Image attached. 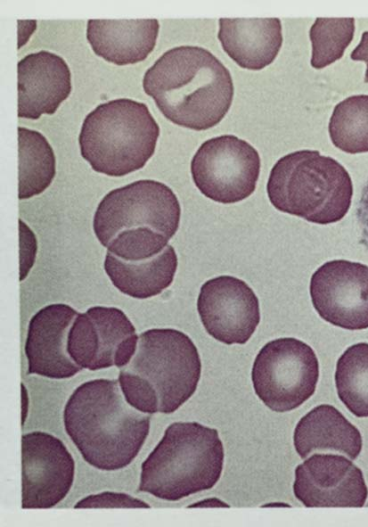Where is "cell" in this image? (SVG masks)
Listing matches in <instances>:
<instances>
[{
	"label": "cell",
	"instance_id": "6da1fadb",
	"mask_svg": "<svg viewBox=\"0 0 368 527\" xmlns=\"http://www.w3.org/2000/svg\"><path fill=\"white\" fill-rule=\"evenodd\" d=\"M143 87L168 120L193 130L218 124L234 92L227 68L209 50L196 45L165 52L145 71Z\"/></svg>",
	"mask_w": 368,
	"mask_h": 527
},
{
	"label": "cell",
	"instance_id": "7a4b0ae2",
	"mask_svg": "<svg viewBox=\"0 0 368 527\" xmlns=\"http://www.w3.org/2000/svg\"><path fill=\"white\" fill-rule=\"evenodd\" d=\"M119 381L95 379L80 384L63 411V423L83 458L94 467L116 471L128 465L148 436L151 414L132 407Z\"/></svg>",
	"mask_w": 368,
	"mask_h": 527
},
{
	"label": "cell",
	"instance_id": "3957f363",
	"mask_svg": "<svg viewBox=\"0 0 368 527\" xmlns=\"http://www.w3.org/2000/svg\"><path fill=\"white\" fill-rule=\"evenodd\" d=\"M201 373L198 350L188 335L172 328L147 330L138 337L119 383L126 400L147 414H172L195 392Z\"/></svg>",
	"mask_w": 368,
	"mask_h": 527
},
{
	"label": "cell",
	"instance_id": "277c9868",
	"mask_svg": "<svg viewBox=\"0 0 368 527\" xmlns=\"http://www.w3.org/2000/svg\"><path fill=\"white\" fill-rule=\"evenodd\" d=\"M223 464L224 447L216 429L176 422L143 462L137 490L176 501L214 487Z\"/></svg>",
	"mask_w": 368,
	"mask_h": 527
},
{
	"label": "cell",
	"instance_id": "5b68a950",
	"mask_svg": "<svg viewBox=\"0 0 368 527\" xmlns=\"http://www.w3.org/2000/svg\"><path fill=\"white\" fill-rule=\"evenodd\" d=\"M266 192L278 210L326 225L339 221L348 213L353 184L335 159L315 150H299L275 162Z\"/></svg>",
	"mask_w": 368,
	"mask_h": 527
},
{
	"label": "cell",
	"instance_id": "8992f818",
	"mask_svg": "<svg viewBox=\"0 0 368 527\" xmlns=\"http://www.w3.org/2000/svg\"><path fill=\"white\" fill-rule=\"evenodd\" d=\"M159 136V127L147 105L121 98L101 103L86 115L78 144L94 171L122 177L146 164Z\"/></svg>",
	"mask_w": 368,
	"mask_h": 527
},
{
	"label": "cell",
	"instance_id": "52a82bcc",
	"mask_svg": "<svg viewBox=\"0 0 368 527\" xmlns=\"http://www.w3.org/2000/svg\"><path fill=\"white\" fill-rule=\"evenodd\" d=\"M181 208L174 192L165 184L137 180L109 192L94 216V231L106 247L118 235L152 230L168 239L176 234Z\"/></svg>",
	"mask_w": 368,
	"mask_h": 527
},
{
	"label": "cell",
	"instance_id": "ba28073f",
	"mask_svg": "<svg viewBox=\"0 0 368 527\" xmlns=\"http://www.w3.org/2000/svg\"><path fill=\"white\" fill-rule=\"evenodd\" d=\"M319 363L314 350L292 337L266 343L258 353L251 370L254 391L271 410H293L315 391Z\"/></svg>",
	"mask_w": 368,
	"mask_h": 527
},
{
	"label": "cell",
	"instance_id": "9c48e42d",
	"mask_svg": "<svg viewBox=\"0 0 368 527\" xmlns=\"http://www.w3.org/2000/svg\"><path fill=\"white\" fill-rule=\"evenodd\" d=\"M260 171L258 151L233 135L206 140L191 161L195 185L206 197L221 203H234L256 189Z\"/></svg>",
	"mask_w": 368,
	"mask_h": 527
},
{
	"label": "cell",
	"instance_id": "30bf717a",
	"mask_svg": "<svg viewBox=\"0 0 368 527\" xmlns=\"http://www.w3.org/2000/svg\"><path fill=\"white\" fill-rule=\"evenodd\" d=\"M135 328L117 309L95 306L75 318L68 335L72 360L91 371L127 365L137 347Z\"/></svg>",
	"mask_w": 368,
	"mask_h": 527
},
{
	"label": "cell",
	"instance_id": "8fae6325",
	"mask_svg": "<svg viewBox=\"0 0 368 527\" xmlns=\"http://www.w3.org/2000/svg\"><path fill=\"white\" fill-rule=\"evenodd\" d=\"M75 462L63 442L44 432L21 437V507L51 508L73 484Z\"/></svg>",
	"mask_w": 368,
	"mask_h": 527
},
{
	"label": "cell",
	"instance_id": "7c38bea8",
	"mask_svg": "<svg viewBox=\"0 0 368 527\" xmlns=\"http://www.w3.org/2000/svg\"><path fill=\"white\" fill-rule=\"evenodd\" d=\"M314 308L326 322L348 330L368 328V266L327 261L310 280Z\"/></svg>",
	"mask_w": 368,
	"mask_h": 527
},
{
	"label": "cell",
	"instance_id": "4fadbf2b",
	"mask_svg": "<svg viewBox=\"0 0 368 527\" xmlns=\"http://www.w3.org/2000/svg\"><path fill=\"white\" fill-rule=\"evenodd\" d=\"M197 309L207 333L225 344H244L260 321L258 299L242 280L220 276L204 283Z\"/></svg>",
	"mask_w": 368,
	"mask_h": 527
},
{
	"label": "cell",
	"instance_id": "5bb4252c",
	"mask_svg": "<svg viewBox=\"0 0 368 527\" xmlns=\"http://www.w3.org/2000/svg\"><path fill=\"white\" fill-rule=\"evenodd\" d=\"M293 492L307 507H362L368 496L362 470L334 454H315L298 465Z\"/></svg>",
	"mask_w": 368,
	"mask_h": 527
},
{
	"label": "cell",
	"instance_id": "9a60e30c",
	"mask_svg": "<svg viewBox=\"0 0 368 527\" xmlns=\"http://www.w3.org/2000/svg\"><path fill=\"white\" fill-rule=\"evenodd\" d=\"M78 314L69 305L56 303L44 307L31 317L25 342L29 375L66 379L83 369L67 350L69 332Z\"/></svg>",
	"mask_w": 368,
	"mask_h": 527
},
{
	"label": "cell",
	"instance_id": "2e32d148",
	"mask_svg": "<svg viewBox=\"0 0 368 527\" xmlns=\"http://www.w3.org/2000/svg\"><path fill=\"white\" fill-rule=\"evenodd\" d=\"M18 117L37 119L53 114L71 91L70 70L56 54L40 51L17 64Z\"/></svg>",
	"mask_w": 368,
	"mask_h": 527
},
{
	"label": "cell",
	"instance_id": "e0dca14e",
	"mask_svg": "<svg viewBox=\"0 0 368 527\" xmlns=\"http://www.w3.org/2000/svg\"><path fill=\"white\" fill-rule=\"evenodd\" d=\"M157 19L88 20L86 38L95 54L117 65L142 62L159 35Z\"/></svg>",
	"mask_w": 368,
	"mask_h": 527
},
{
	"label": "cell",
	"instance_id": "ac0fdd59",
	"mask_svg": "<svg viewBox=\"0 0 368 527\" xmlns=\"http://www.w3.org/2000/svg\"><path fill=\"white\" fill-rule=\"evenodd\" d=\"M217 37L240 67L258 70L271 64L282 44L278 18H220Z\"/></svg>",
	"mask_w": 368,
	"mask_h": 527
},
{
	"label": "cell",
	"instance_id": "d6986e66",
	"mask_svg": "<svg viewBox=\"0 0 368 527\" xmlns=\"http://www.w3.org/2000/svg\"><path fill=\"white\" fill-rule=\"evenodd\" d=\"M293 443L301 458L314 451L332 450L354 460L363 447L359 430L329 404L319 405L301 417L294 430Z\"/></svg>",
	"mask_w": 368,
	"mask_h": 527
},
{
	"label": "cell",
	"instance_id": "ffe728a7",
	"mask_svg": "<svg viewBox=\"0 0 368 527\" xmlns=\"http://www.w3.org/2000/svg\"><path fill=\"white\" fill-rule=\"evenodd\" d=\"M176 268L177 257L169 244L151 259L127 261L107 251L104 260L105 272L114 286L136 299L161 293L173 282Z\"/></svg>",
	"mask_w": 368,
	"mask_h": 527
},
{
	"label": "cell",
	"instance_id": "44dd1931",
	"mask_svg": "<svg viewBox=\"0 0 368 527\" xmlns=\"http://www.w3.org/2000/svg\"><path fill=\"white\" fill-rule=\"evenodd\" d=\"M19 199L43 193L55 176V155L38 131L18 127Z\"/></svg>",
	"mask_w": 368,
	"mask_h": 527
},
{
	"label": "cell",
	"instance_id": "7402d4cb",
	"mask_svg": "<svg viewBox=\"0 0 368 527\" xmlns=\"http://www.w3.org/2000/svg\"><path fill=\"white\" fill-rule=\"evenodd\" d=\"M338 396L357 417H368V343L349 346L336 365Z\"/></svg>",
	"mask_w": 368,
	"mask_h": 527
},
{
	"label": "cell",
	"instance_id": "603a6c76",
	"mask_svg": "<svg viewBox=\"0 0 368 527\" xmlns=\"http://www.w3.org/2000/svg\"><path fill=\"white\" fill-rule=\"evenodd\" d=\"M332 144L348 153L368 152V95H356L339 102L329 122Z\"/></svg>",
	"mask_w": 368,
	"mask_h": 527
},
{
	"label": "cell",
	"instance_id": "cb8c5ba5",
	"mask_svg": "<svg viewBox=\"0 0 368 527\" xmlns=\"http://www.w3.org/2000/svg\"><path fill=\"white\" fill-rule=\"evenodd\" d=\"M354 33V18H316L309 29L312 67L323 69L339 60Z\"/></svg>",
	"mask_w": 368,
	"mask_h": 527
},
{
	"label": "cell",
	"instance_id": "d4e9b609",
	"mask_svg": "<svg viewBox=\"0 0 368 527\" xmlns=\"http://www.w3.org/2000/svg\"><path fill=\"white\" fill-rule=\"evenodd\" d=\"M141 499L126 493L104 491L79 500L74 508H150Z\"/></svg>",
	"mask_w": 368,
	"mask_h": 527
},
{
	"label": "cell",
	"instance_id": "484cf974",
	"mask_svg": "<svg viewBox=\"0 0 368 527\" xmlns=\"http://www.w3.org/2000/svg\"><path fill=\"white\" fill-rule=\"evenodd\" d=\"M356 218L361 231L360 243L368 250V179L357 204Z\"/></svg>",
	"mask_w": 368,
	"mask_h": 527
},
{
	"label": "cell",
	"instance_id": "4316f807",
	"mask_svg": "<svg viewBox=\"0 0 368 527\" xmlns=\"http://www.w3.org/2000/svg\"><path fill=\"white\" fill-rule=\"evenodd\" d=\"M350 58L354 61H363L366 63V70L364 81L368 83V30L362 34L361 40L353 50Z\"/></svg>",
	"mask_w": 368,
	"mask_h": 527
},
{
	"label": "cell",
	"instance_id": "83f0119b",
	"mask_svg": "<svg viewBox=\"0 0 368 527\" xmlns=\"http://www.w3.org/2000/svg\"><path fill=\"white\" fill-rule=\"evenodd\" d=\"M208 506H225L228 507L229 506L225 504L224 502L220 501L218 498H207L205 500L194 503L188 507H208Z\"/></svg>",
	"mask_w": 368,
	"mask_h": 527
},
{
	"label": "cell",
	"instance_id": "f1b7e54d",
	"mask_svg": "<svg viewBox=\"0 0 368 527\" xmlns=\"http://www.w3.org/2000/svg\"><path fill=\"white\" fill-rule=\"evenodd\" d=\"M21 389H22V424L25 422V417L27 416V410L25 409V408H27V407H25V401H26V406H28V400L27 398L25 399V397L27 396V391H25V387L23 384H21Z\"/></svg>",
	"mask_w": 368,
	"mask_h": 527
}]
</instances>
